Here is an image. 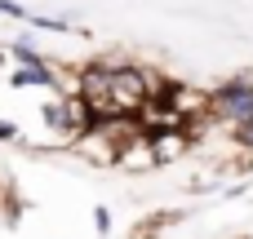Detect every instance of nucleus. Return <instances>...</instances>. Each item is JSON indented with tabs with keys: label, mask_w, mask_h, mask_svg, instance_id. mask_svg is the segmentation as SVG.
Returning <instances> with one entry per match:
<instances>
[{
	"label": "nucleus",
	"mask_w": 253,
	"mask_h": 239,
	"mask_svg": "<svg viewBox=\"0 0 253 239\" xmlns=\"http://www.w3.org/2000/svg\"><path fill=\"white\" fill-rule=\"evenodd\" d=\"M147 129V124H142ZM147 137H151V151H156V164H178L196 142H191V133L182 129V124H156V129H147Z\"/></svg>",
	"instance_id": "2"
},
{
	"label": "nucleus",
	"mask_w": 253,
	"mask_h": 239,
	"mask_svg": "<svg viewBox=\"0 0 253 239\" xmlns=\"http://www.w3.org/2000/svg\"><path fill=\"white\" fill-rule=\"evenodd\" d=\"M209 111H213V120L222 129H236V124L253 120V80H231V84L213 89Z\"/></svg>",
	"instance_id": "1"
},
{
	"label": "nucleus",
	"mask_w": 253,
	"mask_h": 239,
	"mask_svg": "<svg viewBox=\"0 0 253 239\" xmlns=\"http://www.w3.org/2000/svg\"><path fill=\"white\" fill-rule=\"evenodd\" d=\"M0 13H4V18H18V22H27V9H22V4H13V0H0Z\"/></svg>",
	"instance_id": "6"
},
{
	"label": "nucleus",
	"mask_w": 253,
	"mask_h": 239,
	"mask_svg": "<svg viewBox=\"0 0 253 239\" xmlns=\"http://www.w3.org/2000/svg\"><path fill=\"white\" fill-rule=\"evenodd\" d=\"M4 67H9V53H4V44H0V71H4Z\"/></svg>",
	"instance_id": "7"
},
{
	"label": "nucleus",
	"mask_w": 253,
	"mask_h": 239,
	"mask_svg": "<svg viewBox=\"0 0 253 239\" xmlns=\"http://www.w3.org/2000/svg\"><path fill=\"white\" fill-rule=\"evenodd\" d=\"M93 226H98V235H107V231H111V208H107V204H98V208H93Z\"/></svg>",
	"instance_id": "5"
},
{
	"label": "nucleus",
	"mask_w": 253,
	"mask_h": 239,
	"mask_svg": "<svg viewBox=\"0 0 253 239\" xmlns=\"http://www.w3.org/2000/svg\"><path fill=\"white\" fill-rule=\"evenodd\" d=\"M116 169H125V173H151V169H160V164H156V151H151V137H147V129H142L133 142H125V146H120V160H116Z\"/></svg>",
	"instance_id": "3"
},
{
	"label": "nucleus",
	"mask_w": 253,
	"mask_h": 239,
	"mask_svg": "<svg viewBox=\"0 0 253 239\" xmlns=\"http://www.w3.org/2000/svg\"><path fill=\"white\" fill-rule=\"evenodd\" d=\"M231 137H236V146H240L245 155H253V120H245V124H236V129H231Z\"/></svg>",
	"instance_id": "4"
}]
</instances>
